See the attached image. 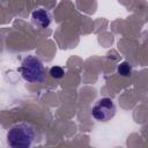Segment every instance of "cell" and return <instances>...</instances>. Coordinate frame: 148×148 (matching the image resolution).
Here are the masks:
<instances>
[{
    "mask_svg": "<svg viewBox=\"0 0 148 148\" xmlns=\"http://www.w3.org/2000/svg\"><path fill=\"white\" fill-rule=\"evenodd\" d=\"M35 128L28 123H17L7 132V143L13 148H28L35 140Z\"/></svg>",
    "mask_w": 148,
    "mask_h": 148,
    "instance_id": "cell-1",
    "label": "cell"
},
{
    "mask_svg": "<svg viewBox=\"0 0 148 148\" xmlns=\"http://www.w3.org/2000/svg\"><path fill=\"white\" fill-rule=\"evenodd\" d=\"M50 75L53 79H61L65 75V71L60 66H53L50 68Z\"/></svg>",
    "mask_w": 148,
    "mask_h": 148,
    "instance_id": "cell-6",
    "label": "cell"
},
{
    "mask_svg": "<svg viewBox=\"0 0 148 148\" xmlns=\"http://www.w3.org/2000/svg\"><path fill=\"white\" fill-rule=\"evenodd\" d=\"M22 77L31 83H40L45 80V71L43 62L35 56H28L23 59L18 68Z\"/></svg>",
    "mask_w": 148,
    "mask_h": 148,
    "instance_id": "cell-2",
    "label": "cell"
},
{
    "mask_svg": "<svg viewBox=\"0 0 148 148\" xmlns=\"http://www.w3.org/2000/svg\"><path fill=\"white\" fill-rule=\"evenodd\" d=\"M118 74H120L121 76H130L132 73V67L127 61H123L121 64L118 65Z\"/></svg>",
    "mask_w": 148,
    "mask_h": 148,
    "instance_id": "cell-5",
    "label": "cell"
},
{
    "mask_svg": "<svg viewBox=\"0 0 148 148\" xmlns=\"http://www.w3.org/2000/svg\"><path fill=\"white\" fill-rule=\"evenodd\" d=\"M51 14L44 8H37L31 13V21L36 27L42 29L47 28L51 24Z\"/></svg>",
    "mask_w": 148,
    "mask_h": 148,
    "instance_id": "cell-4",
    "label": "cell"
},
{
    "mask_svg": "<svg viewBox=\"0 0 148 148\" xmlns=\"http://www.w3.org/2000/svg\"><path fill=\"white\" fill-rule=\"evenodd\" d=\"M116 114V105L109 97L99 98L91 109V116L98 121H108Z\"/></svg>",
    "mask_w": 148,
    "mask_h": 148,
    "instance_id": "cell-3",
    "label": "cell"
}]
</instances>
